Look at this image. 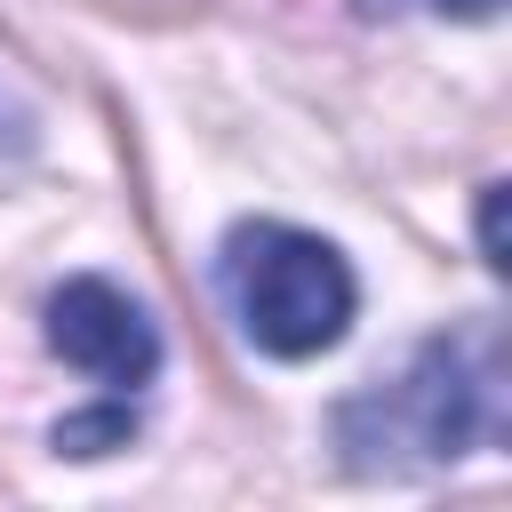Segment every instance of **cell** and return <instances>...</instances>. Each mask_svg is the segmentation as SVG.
Segmentation results:
<instances>
[{
	"label": "cell",
	"mask_w": 512,
	"mask_h": 512,
	"mask_svg": "<svg viewBox=\"0 0 512 512\" xmlns=\"http://www.w3.org/2000/svg\"><path fill=\"white\" fill-rule=\"evenodd\" d=\"M48 344H56L80 376H96V384H112V392H136V384H152V368H160V328H152L144 304L120 296L112 280H64V288L48 296Z\"/></svg>",
	"instance_id": "3"
},
{
	"label": "cell",
	"mask_w": 512,
	"mask_h": 512,
	"mask_svg": "<svg viewBox=\"0 0 512 512\" xmlns=\"http://www.w3.org/2000/svg\"><path fill=\"white\" fill-rule=\"evenodd\" d=\"M128 432H136V416H128V400H112L96 416H64L56 424V456H112V448H128Z\"/></svg>",
	"instance_id": "4"
},
{
	"label": "cell",
	"mask_w": 512,
	"mask_h": 512,
	"mask_svg": "<svg viewBox=\"0 0 512 512\" xmlns=\"http://www.w3.org/2000/svg\"><path fill=\"white\" fill-rule=\"evenodd\" d=\"M344 448H360V464H392V448H408L416 464H440V456H464L480 440L504 432V360H496V336L488 328H464V336H432L400 384L352 400L336 416Z\"/></svg>",
	"instance_id": "1"
},
{
	"label": "cell",
	"mask_w": 512,
	"mask_h": 512,
	"mask_svg": "<svg viewBox=\"0 0 512 512\" xmlns=\"http://www.w3.org/2000/svg\"><path fill=\"white\" fill-rule=\"evenodd\" d=\"M480 248H488V264H496V272L512 264V256H504V184H488V192H480Z\"/></svg>",
	"instance_id": "5"
},
{
	"label": "cell",
	"mask_w": 512,
	"mask_h": 512,
	"mask_svg": "<svg viewBox=\"0 0 512 512\" xmlns=\"http://www.w3.org/2000/svg\"><path fill=\"white\" fill-rule=\"evenodd\" d=\"M432 8H440V16H496L504 0H432Z\"/></svg>",
	"instance_id": "6"
},
{
	"label": "cell",
	"mask_w": 512,
	"mask_h": 512,
	"mask_svg": "<svg viewBox=\"0 0 512 512\" xmlns=\"http://www.w3.org/2000/svg\"><path fill=\"white\" fill-rule=\"evenodd\" d=\"M216 280H224V304L240 320V336L272 360H312L328 352L344 328H352V304H360V280L352 264L304 232V224H232L224 232V256H216Z\"/></svg>",
	"instance_id": "2"
}]
</instances>
